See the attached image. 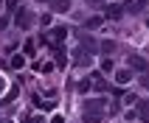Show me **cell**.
Segmentation results:
<instances>
[{"instance_id": "6da1fadb", "label": "cell", "mask_w": 149, "mask_h": 123, "mask_svg": "<svg viewBox=\"0 0 149 123\" xmlns=\"http://www.w3.org/2000/svg\"><path fill=\"white\" fill-rule=\"evenodd\" d=\"M17 25H20L23 31H25V28H31V25H34V14H31V11H28V8H20V11H17Z\"/></svg>"}, {"instance_id": "7a4b0ae2", "label": "cell", "mask_w": 149, "mask_h": 123, "mask_svg": "<svg viewBox=\"0 0 149 123\" xmlns=\"http://www.w3.org/2000/svg\"><path fill=\"white\" fill-rule=\"evenodd\" d=\"M135 112H138V118H141L143 123H149V101H138Z\"/></svg>"}, {"instance_id": "3957f363", "label": "cell", "mask_w": 149, "mask_h": 123, "mask_svg": "<svg viewBox=\"0 0 149 123\" xmlns=\"http://www.w3.org/2000/svg\"><path fill=\"white\" fill-rule=\"evenodd\" d=\"M65 34H68V28H54V31H51L48 34V36H45V42H56V45H59V42H62V39H65Z\"/></svg>"}, {"instance_id": "277c9868", "label": "cell", "mask_w": 149, "mask_h": 123, "mask_svg": "<svg viewBox=\"0 0 149 123\" xmlns=\"http://www.w3.org/2000/svg\"><path fill=\"white\" fill-rule=\"evenodd\" d=\"M130 65H132L135 70H141V73H143V70H146V59H141V56H130Z\"/></svg>"}, {"instance_id": "5b68a950", "label": "cell", "mask_w": 149, "mask_h": 123, "mask_svg": "<svg viewBox=\"0 0 149 123\" xmlns=\"http://www.w3.org/2000/svg\"><path fill=\"white\" fill-rule=\"evenodd\" d=\"M101 115H104V112H84L82 120H84V123H99V120H101Z\"/></svg>"}, {"instance_id": "8992f818", "label": "cell", "mask_w": 149, "mask_h": 123, "mask_svg": "<svg viewBox=\"0 0 149 123\" xmlns=\"http://www.w3.org/2000/svg\"><path fill=\"white\" fill-rule=\"evenodd\" d=\"M101 25V17H90L87 23H84V28H99Z\"/></svg>"}, {"instance_id": "52a82bcc", "label": "cell", "mask_w": 149, "mask_h": 123, "mask_svg": "<svg viewBox=\"0 0 149 123\" xmlns=\"http://www.w3.org/2000/svg\"><path fill=\"white\" fill-rule=\"evenodd\" d=\"M107 17H110V20H116V17H121V8H118V6H110V8H107Z\"/></svg>"}, {"instance_id": "ba28073f", "label": "cell", "mask_w": 149, "mask_h": 123, "mask_svg": "<svg viewBox=\"0 0 149 123\" xmlns=\"http://www.w3.org/2000/svg\"><path fill=\"white\" fill-rule=\"evenodd\" d=\"M23 65H25V56H14L11 59V67H14V70H20Z\"/></svg>"}, {"instance_id": "9c48e42d", "label": "cell", "mask_w": 149, "mask_h": 123, "mask_svg": "<svg viewBox=\"0 0 149 123\" xmlns=\"http://www.w3.org/2000/svg\"><path fill=\"white\" fill-rule=\"evenodd\" d=\"M68 6H70L68 0H56V3H54V8H56V11H68Z\"/></svg>"}, {"instance_id": "30bf717a", "label": "cell", "mask_w": 149, "mask_h": 123, "mask_svg": "<svg viewBox=\"0 0 149 123\" xmlns=\"http://www.w3.org/2000/svg\"><path fill=\"white\" fill-rule=\"evenodd\" d=\"M113 48H116L113 42H101V50H104V53H113Z\"/></svg>"}, {"instance_id": "8fae6325", "label": "cell", "mask_w": 149, "mask_h": 123, "mask_svg": "<svg viewBox=\"0 0 149 123\" xmlns=\"http://www.w3.org/2000/svg\"><path fill=\"white\" fill-rule=\"evenodd\" d=\"M116 78H118V81H121V84H124V81H130V73H127V70H121V73L116 76Z\"/></svg>"}, {"instance_id": "7c38bea8", "label": "cell", "mask_w": 149, "mask_h": 123, "mask_svg": "<svg viewBox=\"0 0 149 123\" xmlns=\"http://www.w3.org/2000/svg\"><path fill=\"white\" fill-rule=\"evenodd\" d=\"M141 84H143V87H149V76H143V78H141Z\"/></svg>"}, {"instance_id": "4fadbf2b", "label": "cell", "mask_w": 149, "mask_h": 123, "mask_svg": "<svg viewBox=\"0 0 149 123\" xmlns=\"http://www.w3.org/2000/svg\"><path fill=\"white\" fill-rule=\"evenodd\" d=\"M0 28H6V17H0Z\"/></svg>"}, {"instance_id": "5bb4252c", "label": "cell", "mask_w": 149, "mask_h": 123, "mask_svg": "<svg viewBox=\"0 0 149 123\" xmlns=\"http://www.w3.org/2000/svg\"><path fill=\"white\" fill-rule=\"evenodd\" d=\"M17 6V0H8V8H14Z\"/></svg>"}, {"instance_id": "9a60e30c", "label": "cell", "mask_w": 149, "mask_h": 123, "mask_svg": "<svg viewBox=\"0 0 149 123\" xmlns=\"http://www.w3.org/2000/svg\"><path fill=\"white\" fill-rule=\"evenodd\" d=\"M51 123H65V120H62V118H54V120H51Z\"/></svg>"}, {"instance_id": "2e32d148", "label": "cell", "mask_w": 149, "mask_h": 123, "mask_svg": "<svg viewBox=\"0 0 149 123\" xmlns=\"http://www.w3.org/2000/svg\"><path fill=\"white\" fill-rule=\"evenodd\" d=\"M0 90H3V78H0Z\"/></svg>"}, {"instance_id": "e0dca14e", "label": "cell", "mask_w": 149, "mask_h": 123, "mask_svg": "<svg viewBox=\"0 0 149 123\" xmlns=\"http://www.w3.org/2000/svg\"><path fill=\"white\" fill-rule=\"evenodd\" d=\"M0 123H8V120H0Z\"/></svg>"}]
</instances>
